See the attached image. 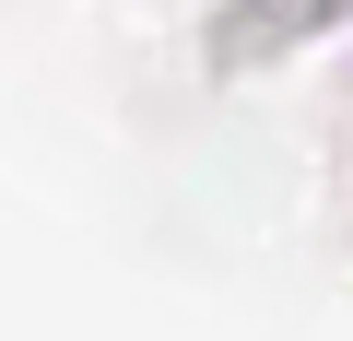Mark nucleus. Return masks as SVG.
<instances>
[]
</instances>
